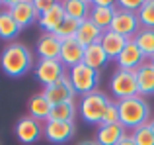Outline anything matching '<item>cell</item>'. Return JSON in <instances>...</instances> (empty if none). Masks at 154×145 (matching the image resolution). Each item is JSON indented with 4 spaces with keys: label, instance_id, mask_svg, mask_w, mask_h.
<instances>
[{
    "label": "cell",
    "instance_id": "28",
    "mask_svg": "<svg viewBox=\"0 0 154 145\" xmlns=\"http://www.w3.org/2000/svg\"><path fill=\"white\" fill-rule=\"evenodd\" d=\"M78 27H80V22H76V20H72V18H68V16H66V18L63 20V24L59 26V30L55 31V35L60 39V41H64V39L76 37Z\"/></svg>",
    "mask_w": 154,
    "mask_h": 145
},
{
    "label": "cell",
    "instance_id": "29",
    "mask_svg": "<svg viewBox=\"0 0 154 145\" xmlns=\"http://www.w3.org/2000/svg\"><path fill=\"white\" fill-rule=\"evenodd\" d=\"M133 141H135V145H154V134L150 130V124L137 127L133 131Z\"/></svg>",
    "mask_w": 154,
    "mask_h": 145
},
{
    "label": "cell",
    "instance_id": "32",
    "mask_svg": "<svg viewBox=\"0 0 154 145\" xmlns=\"http://www.w3.org/2000/svg\"><path fill=\"white\" fill-rule=\"evenodd\" d=\"M55 0H35L33 2V6H35V10H37V14H43V12H47V10H51L53 6H55Z\"/></svg>",
    "mask_w": 154,
    "mask_h": 145
},
{
    "label": "cell",
    "instance_id": "33",
    "mask_svg": "<svg viewBox=\"0 0 154 145\" xmlns=\"http://www.w3.org/2000/svg\"><path fill=\"white\" fill-rule=\"evenodd\" d=\"M117 145H135V141H133V135H125V137L121 139Z\"/></svg>",
    "mask_w": 154,
    "mask_h": 145
},
{
    "label": "cell",
    "instance_id": "2",
    "mask_svg": "<svg viewBox=\"0 0 154 145\" xmlns=\"http://www.w3.org/2000/svg\"><path fill=\"white\" fill-rule=\"evenodd\" d=\"M119 106V124L125 130H133L146 126L148 118H150V106L143 96H133V98H125L117 102Z\"/></svg>",
    "mask_w": 154,
    "mask_h": 145
},
{
    "label": "cell",
    "instance_id": "13",
    "mask_svg": "<svg viewBox=\"0 0 154 145\" xmlns=\"http://www.w3.org/2000/svg\"><path fill=\"white\" fill-rule=\"evenodd\" d=\"M59 61L63 63L66 69H72V67L80 65V63L84 61V47L78 43V39H76V37H70V39L60 41Z\"/></svg>",
    "mask_w": 154,
    "mask_h": 145
},
{
    "label": "cell",
    "instance_id": "8",
    "mask_svg": "<svg viewBox=\"0 0 154 145\" xmlns=\"http://www.w3.org/2000/svg\"><path fill=\"white\" fill-rule=\"evenodd\" d=\"M6 6H8V12L12 14V18L16 20V24H18L22 30L27 27L29 24H33L35 20L39 18V14H37V10H35L31 0H12Z\"/></svg>",
    "mask_w": 154,
    "mask_h": 145
},
{
    "label": "cell",
    "instance_id": "27",
    "mask_svg": "<svg viewBox=\"0 0 154 145\" xmlns=\"http://www.w3.org/2000/svg\"><path fill=\"white\" fill-rule=\"evenodd\" d=\"M137 18L144 30H154V0H143V6L137 12Z\"/></svg>",
    "mask_w": 154,
    "mask_h": 145
},
{
    "label": "cell",
    "instance_id": "19",
    "mask_svg": "<svg viewBox=\"0 0 154 145\" xmlns=\"http://www.w3.org/2000/svg\"><path fill=\"white\" fill-rule=\"evenodd\" d=\"M51 108H53V104L45 98V94H43V92L33 94L29 98V102H27V112H29V118L37 120V122H47V120H49Z\"/></svg>",
    "mask_w": 154,
    "mask_h": 145
},
{
    "label": "cell",
    "instance_id": "4",
    "mask_svg": "<svg viewBox=\"0 0 154 145\" xmlns=\"http://www.w3.org/2000/svg\"><path fill=\"white\" fill-rule=\"evenodd\" d=\"M68 80H70V84H72V88H74L76 94L86 96V94H92V92L98 90L100 71L90 69L88 65L80 63V65H76V67L70 69V72H68Z\"/></svg>",
    "mask_w": 154,
    "mask_h": 145
},
{
    "label": "cell",
    "instance_id": "31",
    "mask_svg": "<svg viewBox=\"0 0 154 145\" xmlns=\"http://www.w3.org/2000/svg\"><path fill=\"white\" fill-rule=\"evenodd\" d=\"M119 6H121V10H127V12L137 14V12L140 10V6H143V0H121Z\"/></svg>",
    "mask_w": 154,
    "mask_h": 145
},
{
    "label": "cell",
    "instance_id": "15",
    "mask_svg": "<svg viewBox=\"0 0 154 145\" xmlns=\"http://www.w3.org/2000/svg\"><path fill=\"white\" fill-rule=\"evenodd\" d=\"M64 18H66V14H64L63 2H57L55 6L51 8V10H47V12H43V14H39L37 22H39V26H41L43 34H55V31L59 30V26L63 24Z\"/></svg>",
    "mask_w": 154,
    "mask_h": 145
},
{
    "label": "cell",
    "instance_id": "16",
    "mask_svg": "<svg viewBox=\"0 0 154 145\" xmlns=\"http://www.w3.org/2000/svg\"><path fill=\"white\" fill-rule=\"evenodd\" d=\"M127 43H129L127 37H123V35L115 34V31H111V30L103 31L102 39H100V45H102V49L105 51L107 59H117L121 55V51L125 49Z\"/></svg>",
    "mask_w": 154,
    "mask_h": 145
},
{
    "label": "cell",
    "instance_id": "36",
    "mask_svg": "<svg viewBox=\"0 0 154 145\" xmlns=\"http://www.w3.org/2000/svg\"><path fill=\"white\" fill-rule=\"evenodd\" d=\"M150 63H152V67H154V57H152V59H150Z\"/></svg>",
    "mask_w": 154,
    "mask_h": 145
},
{
    "label": "cell",
    "instance_id": "14",
    "mask_svg": "<svg viewBox=\"0 0 154 145\" xmlns=\"http://www.w3.org/2000/svg\"><path fill=\"white\" fill-rule=\"evenodd\" d=\"M115 61H117V65H119V69H123V71H137L140 65H144L146 57H144L143 51L137 47V43L133 41V39H129V43L125 45V49L121 51V55Z\"/></svg>",
    "mask_w": 154,
    "mask_h": 145
},
{
    "label": "cell",
    "instance_id": "17",
    "mask_svg": "<svg viewBox=\"0 0 154 145\" xmlns=\"http://www.w3.org/2000/svg\"><path fill=\"white\" fill-rule=\"evenodd\" d=\"M102 35H103V30L96 26L90 18L84 20V22H80V27H78V31H76V39H78V43L84 47V49L90 47V45L100 43Z\"/></svg>",
    "mask_w": 154,
    "mask_h": 145
},
{
    "label": "cell",
    "instance_id": "9",
    "mask_svg": "<svg viewBox=\"0 0 154 145\" xmlns=\"http://www.w3.org/2000/svg\"><path fill=\"white\" fill-rule=\"evenodd\" d=\"M74 122H45V127H43V135L47 137V141L57 145L70 141L74 137Z\"/></svg>",
    "mask_w": 154,
    "mask_h": 145
},
{
    "label": "cell",
    "instance_id": "25",
    "mask_svg": "<svg viewBox=\"0 0 154 145\" xmlns=\"http://www.w3.org/2000/svg\"><path fill=\"white\" fill-rule=\"evenodd\" d=\"M74 116H76V104L63 102V104H55L51 108L47 122H74Z\"/></svg>",
    "mask_w": 154,
    "mask_h": 145
},
{
    "label": "cell",
    "instance_id": "20",
    "mask_svg": "<svg viewBox=\"0 0 154 145\" xmlns=\"http://www.w3.org/2000/svg\"><path fill=\"white\" fill-rule=\"evenodd\" d=\"M125 127L121 124H111V126H98V131H96V141L100 145H117L121 139L125 137Z\"/></svg>",
    "mask_w": 154,
    "mask_h": 145
},
{
    "label": "cell",
    "instance_id": "3",
    "mask_svg": "<svg viewBox=\"0 0 154 145\" xmlns=\"http://www.w3.org/2000/svg\"><path fill=\"white\" fill-rule=\"evenodd\" d=\"M109 104H111V100L107 98V94L96 90V92H92V94L82 96L78 110H80V116H82V120H84L86 124L100 126Z\"/></svg>",
    "mask_w": 154,
    "mask_h": 145
},
{
    "label": "cell",
    "instance_id": "10",
    "mask_svg": "<svg viewBox=\"0 0 154 145\" xmlns=\"http://www.w3.org/2000/svg\"><path fill=\"white\" fill-rule=\"evenodd\" d=\"M43 94L49 102L55 106V104H63V102H74V88H72L68 76H63L60 80H57L55 84L43 88Z\"/></svg>",
    "mask_w": 154,
    "mask_h": 145
},
{
    "label": "cell",
    "instance_id": "24",
    "mask_svg": "<svg viewBox=\"0 0 154 145\" xmlns=\"http://www.w3.org/2000/svg\"><path fill=\"white\" fill-rule=\"evenodd\" d=\"M107 61H109V59H107V55H105V51L102 49V45H100V43L90 45V47H86V49H84V61L82 63H84V65H88L90 69L100 71Z\"/></svg>",
    "mask_w": 154,
    "mask_h": 145
},
{
    "label": "cell",
    "instance_id": "23",
    "mask_svg": "<svg viewBox=\"0 0 154 145\" xmlns=\"http://www.w3.org/2000/svg\"><path fill=\"white\" fill-rule=\"evenodd\" d=\"M22 31V27L16 24V20L12 18V14L6 10H0V39H4V41H10L16 37V35Z\"/></svg>",
    "mask_w": 154,
    "mask_h": 145
},
{
    "label": "cell",
    "instance_id": "22",
    "mask_svg": "<svg viewBox=\"0 0 154 145\" xmlns=\"http://www.w3.org/2000/svg\"><path fill=\"white\" fill-rule=\"evenodd\" d=\"M63 8L68 18L76 20V22H84L90 18L92 2H88V0H66V2H63Z\"/></svg>",
    "mask_w": 154,
    "mask_h": 145
},
{
    "label": "cell",
    "instance_id": "7",
    "mask_svg": "<svg viewBox=\"0 0 154 145\" xmlns=\"http://www.w3.org/2000/svg\"><path fill=\"white\" fill-rule=\"evenodd\" d=\"M139 26H140V22H139V18H137V14L119 8V10L115 12V18H113L109 30L119 34V35H123V37H127V39H133L139 34Z\"/></svg>",
    "mask_w": 154,
    "mask_h": 145
},
{
    "label": "cell",
    "instance_id": "12",
    "mask_svg": "<svg viewBox=\"0 0 154 145\" xmlns=\"http://www.w3.org/2000/svg\"><path fill=\"white\" fill-rule=\"evenodd\" d=\"M16 135H18V139L23 145H31V143H35V141L41 139L43 126H41V122L26 116V118H22L18 124H16Z\"/></svg>",
    "mask_w": 154,
    "mask_h": 145
},
{
    "label": "cell",
    "instance_id": "26",
    "mask_svg": "<svg viewBox=\"0 0 154 145\" xmlns=\"http://www.w3.org/2000/svg\"><path fill=\"white\" fill-rule=\"evenodd\" d=\"M133 41L137 43L143 55L146 59H152L154 57V30H139V34L133 37Z\"/></svg>",
    "mask_w": 154,
    "mask_h": 145
},
{
    "label": "cell",
    "instance_id": "5",
    "mask_svg": "<svg viewBox=\"0 0 154 145\" xmlns=\"http://www.w3.org/2000/svg\"><path fill=\"white\" fill-rule=\"evenodd\" d=\"M109 88H111V94L119 100L125 98H133V96L139 94V86H137V72L135 71H115L109 80Z\"/></svg>",
    "mask_w": 154,
    "mask_h": 145
},
{
    "label": "cell",
    "instance_id": "30",
    "mask_svg": "<svg viewBox=\"0 0 154 145\" xmlns=\"http://www.w3.org/2000/svg\"><path fill=\"white\" fill-rule=\"evenodd\" d=\"M102 124H105V126L119 124V106H117V102H111V104L107 106V110H105V114H103ZM102 124H100V126H102Z\"/></svg>",
    "mask_w": 154,
    "mask_h": 145
},
{
    "label": "cell",
    "instance_id": "35",
    "mask_svg": "<svg viewBox=\"0 0 154 145\" xmlns=\"http://www.w3.org/2000/svg\"><path fill=\"white\" fill-rule=\"evenodd\" d=\"M148 124H150V130H152V134H154V120H152V122H148Z\"/></svg>",
    "mask_w": 154,
    "mask_h": 145
},
{
    "label": "cell",
    "instance_id": "1",
    "mask_svg": "<svg viewBox=\"0 0 154 145\" xmlns=\"http://www.w3.org/2000/svg\"><path fill=\"white\" fill-rule=\"evenodd\" d=\"M33 67V55L23 43L12 41L2 49L0 55V69L12 79H20Z\"/></svg>",
    "mask_w": 154,
    "mask_h": 145
},
{
    "label": "cell",
    "instance_id": "6",
    "mask_svg": "<svg viewBox=\"0 0 154 145\" xmlns=\"http://www.w3.org/2000/svg\"><path fill=\"white\" fill-rule=\"evenodd\" d=\"M63 76H66V67L59 59H39V63L35 65V79L45 86L55 84Z\"/></svg>",
    "mask_w": 154,
    "mask_h": 145
},
{
    "label": "cell",
    "instance_id": "18",
    "mask_svg": "<svg viewBox=\"0 0 154 145\" xmlns=\"http://www.w3.org/2000/svg\"><path fill=\"white\" fill-rule=\"evenodd\" d=\"M39 59H59L60 55V39L55 34H43L37 39V45H35Z\"/></svg>",
    "mask_w": 154,
    "mask_h": 145
},
{
    "label": "cell",
    "instance_id": "21",
    "mask_svg": "<svg viewBox=\"0 0 154 145\" xmlns=\"http://www.w3.org/2000/svg\"><path fill=\"white\" fill-rule=\"evenodd\" d=\"M135 72H137L139 96H152L154 94V67H152V63L140 65Z\"/></svg>",
    "mask_w": 154,
    "mask_h": 145
},
{
    "label": "cell",
    "instance_id": "34",
    "mask_svg": "<svg viewBox=\"0 0 154 145\" xmlns=\"http://www.w3.org/2000/svg\"><path fill=\"white\" fill-rule=\"evenodd\" d=\"M78 145H100V143L96 141V139H86V141H80Z\"/></svg>",
    "mask_w": 154,
    "mask_h": 145
},
{
    "label": "cell",
    "instance_id": "11",
    "mask_svg": "<svg viewBox=\"0 0 154 145\" xmlns=\"http://www.w3.org/2000/svg\"><path fill=\"white\" fill-rule=\"evenodd\" d=\"M115 4L109 0H96L92 2V10H90V20L96 24L98 27H102L103 31H107L111 27V22L115 18Z\"/></svg>",
    "mask_w": 154,
    "mask_h": 145
}]
</instances>
